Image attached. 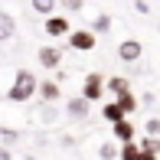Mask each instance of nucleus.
<instances>
[{"mask_svg": "<svg viewBox=\"0 0 160 160\" xmlns=\"http://www.w3.org/2000/svg\"><path fill=\"white\" fill-rule=\"evenodd\" d=\"M137 157H141V144H134V141L121 144V160H137Z\"/></svg>", "mask_w": 160, "mask_h": 160, "instance_id": "nucleus-13", "label": "nucleus"}, {"mask_svg": "<svg viewBox=\"0 0 160 160\" xmlns=\"http://www.w3.org/2000/svg\"><path fill=\"white\" fill-rule=\"evenodd\" d=\"M101 114H105V121H111V124H118L121 118H131V114H124V108L118 105V98H114V101H108V105L101 108Z\"/></svg>", "mask_w": 160, "mask_h": 160, "instance_id": "nucleus-8", "label": "nucleus"}, {"mask_svg": "<svg viewBox=\"0 0 160 160\" xmlns=\"http://www.w3.org/2000/svg\"><path fill=\"white\" fill-rule=\"evenodd\" d=\"M114 157H121V150H114L111 144H105V147H101V160H114Z\"/></svg>", "mask_w": 160, "mask_h": 160, "instance_id": "nucleus-18", "label": "nucleus"}, {"mask_svg": "<svg viewBox=\"0 0 160 160\" xmlns=\"http://www.w3.org/2000/svg\"><path fill=\"white\" fill-rule=\"evenodd\" d=\"M111 131H114V137H118L121 144L134 141V124H131V118H121V121H118V124H114Z\"/></svg>", "mask_w": 160, "mask_h": 160, "instance_id": "nucleus-7", "label": "nucleus"}, {"mask_svg": "<svg viewBox=\"0 0 160 160\" xmlns=\"http://www.w3.org/2000/svg\"><path fill=\"white\" fill-rule=\"evenodd\" d=\"M137 160H157V154H154V150H144V147H141V157H137Z\"/></svg>", "mask_w": 160, "mask_h": 160, "instance_id": "nucleus-21", "label": "nucleus"}, {"mask_svg": "<svg viewBox=\"0 0 160 160\" xmlns=\"http://www.w3.org/2000/svg\"><path fill=\"white\" fill-rule=\"evenodd\" d=\"M118 105L124 108V114H134V111H137V105H141V101H137L134 95H131V92H124V95H118Z\"/></svg>", "mask_w": 160, "mask_h": 160, "instance_id": "nucleus-12", "label": "nucleus"}, {"mask_svg": "<svg viewBox=\"0 0 160 160\" xmlns=\"http://www.w3.org/2000/svg\"><path fill=\"white\" fill-rule=\"evenodd\" d=\"M10 36H13V17L0 13V39H10Z\"/></svg>", "mask_w": 160, "mask_h": 160, "instance_id": "nucleus-14", "label": "nucleus"}, {"mask_svg": "<svg viewBox=\"0 0 160 160\" xmlns=\"http://www.w3.org/2000/svg\"><path fill=\"white\" fill-rule=\"evenodd\" d=\"M118 56H121L124 62H134V59H141V42H137V39H124V42L118 46Z\"/></svg>", "mask_w": 160, "mask_h": 160, "instance_id": "nucleus-6", "label": "nucleus"}, {"mask_svg": "<svg viewBox=\"0 0 160 160\" xmlns=\"http://www.w3.org/2000/svg\"><path fill=\"white\" fill-rule=\"evenodd\" d=\"M108 92H114V95H124V92H131V85H128L124 75H114V78H108Z\"/></svg>", "mask_w": 160, "mask_h": 160, "instance_id": "nucleus-11", "label": "nucleus"}, {"mask_svg": "<svg viewBox=\"0 0 160 160\" xmlns=\"http://www.w3.org/2000/svg\"><path fill=\"white\" fill-rule=\"evenodd\" d=\"M39 98H42V101H59V85H56L52 78L42 82V85H39Z\"/></svg>", "mask_w": 160, "mask_h": 160, "instance_id": "nucleus-9", "label": "nucleus"}, {"mask_svg": "<svg viewBox=\"0 0 160 160\" xmlns=\"http://www.w3.org/2000/svg\"><path fill=\"white\" fill-rule=\"evenodd\" d=\"M56 3H59V0H33V10H36V13H46V17H52Z\"/></svg>", "mask_w": 160, "mask_h": 160, "instance_id": "nucleus-15", "label": "nucleus"}, {"mask_svg": "<svg viewBox=\"0 0 160 160\" xmlns=\"http://www.w3.org/2000/svg\"><path fill=\"white\" fill-rule=\"evenodd\" d=\"M42 30H46V33L56 39V36H69V33H72V26H69V20H65V17H56V13H52V17H46Z\"/></svg>", "mask_w": 160, "mask_h": 160, "instance_id": "nucleus-4", "label": "nucleus"}, {"mask_svg": "<svg viewBox=\"0 0 160 160\" xmlns=\"http://www.w3.org/2000/svg\"><path fill=\"white\" fill-rule=\"evenodd\" d=\"M144 131H147V134H160V121H157V118H150L147 124H144Z\"/></svg>", "mask_w": 160, "mask_h": 160, "instance_id": "nucleus-19", "label": "nucleus"}, {"mask_svg": "<svg viewBox=\"0 0 160 160\" xmlns=\"http://www.w3.org/2000/svg\"><path fill=\"white\" fill-rule=\"evenodd\" d=\"M69 46L78 52H92L95 49V30H72L69 33Z\"/></svg>", "mask_w": 160, "mask_h": 160, "instance_id": "nucleus-3", "label": "nucleus"}, {"mask_svg": "<svg viewBox=\"0 0 160 160\" xmlns=\"http://www.w3.org/2000/svg\"><path fill=\"white\" fill-rule=\"evenodd\" d=\"M69 114L72 118H85V114H88V98H75V101H69Z\"/></svg>", "mask_w": 160, "mask_h": 160, "instance_id": "nucleus-10", "label": "nucleus"}, {"mask_svg": "<svg viewBox=\"0 0 160 160\" xmlns=\"http://www.w3.org/2000/svg\"><path fill=\"white\" fill-rule=\"evenodd\" d=\"M36 88H39V85H36V75L30 69H20L17 72V85L7 92V98H10V101H30V95Z\"/></svg>", "mask_w": 160, "mask_h": 160, "instance_id": "nucleus-1", "label": "nucleus"}, {"mask_svg": "<svg viewBox=\"0 0 160 160\" xmlns=\"http://www.w3.org/2000/svg\"><path fill=\"white\" fill-rule=\"evenodd\" d=\"M59 62H62V49H56V46H42L39 49V65L42 69H56Z\"/></svg>", "mask_w": 160, "mask_h": 160, "instance_id": "nucleus-5", "label": "nucleus"}, {"mask_svg": "<svg viewBox=\"0 0 160 160\" xmlns=\"http://www.w3.org/2000/svg\"><path fill=\"white\" fill-rule=\"evenodd\" d=\"M105 75H101V72H88V75H85V88H82V95L88 98V101H98L101 95H105Z\"/></svg>", "mask_w": 160, "mask_h": 160, "instance_id": "nucleus-2", "label": "nucleus"}, {"mask_svg": "<svg viewBox=\"0 0 160 160\" xmlns=\"http://www.w3.org/2000/svg\"><path fill=\"white\" fill-rule=\"evenodd\" d=\"M65 10H82V0H62Z\"/></svg>", "mask_w": 160, "mask_h": 160, "instance_id": "nucleus-20", "label": "nucleus"}, {"mask_svg": "<svg viewBox=\"0 0 160 160\" xmlns=\"http://www.w3.org/2000/svg\"><path fill=\"white\" fill-rule=\"evenodd\" d=\"M141 147H144V150H154V154H160V137H157V134H147V137L141 141Z\"/></svg>", "mask_w": 160, "mask_h": 160, "instance_id": "nucleus-17", "label": "nucleus"}, {"mask_svg": "<svg viewBox=\"0 0 160 160\" xmlns=\"http://www.w3.org/2000/svg\"><path fill=\"white\" fill-rule=\"evenodd\" d=\"M134 7H137V10H141V13H147V10H150V7L144 3V0H134Z\"/></svg>", "mask_w": 160, "mask_h": 160, "instance_id": "nucleus-22", "label": "nucleus"}, {"mask_svg": "<svg viewBox=\"0 0 160 160\" xmlns=\"http://www.w3.org/2000/svg\"><path fill=\"white\" fill-rule=\"evenodd\" d=\"M92 30H95V33H108V30H111V17H108V13H101L95 23H92Z\"/></svg>", "mask_w": 160, "mask_h": 160, "instance_id": "nucleus-16", "label": "nucleus"}]
</instances>
